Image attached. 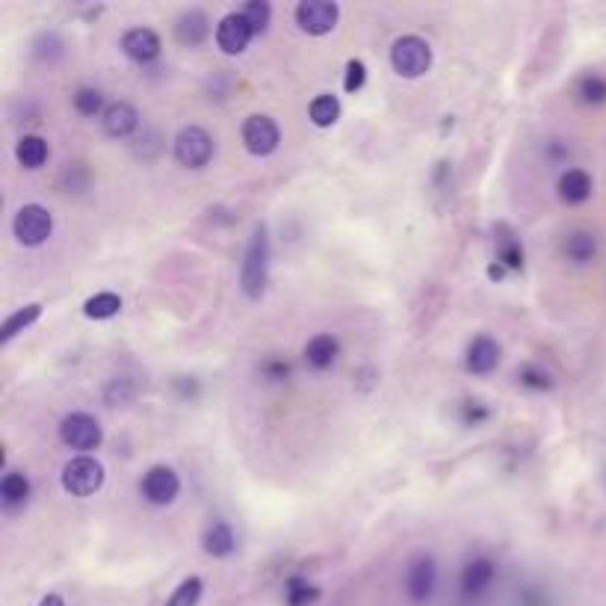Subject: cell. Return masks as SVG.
Instances as JSON below:
<instances>
[{
  "label": "cell",
  "instance_id": "cell-27",
  "mask_svg": "<svg viewBox=\"0 0 606 606\" xmlns=\"http://www.w3.org/2000/svg\"><path fill=\"white\" fill-rule=\"evenodd\" d=\"M71 104H75V110L80 113V116H86V118H95V116H104V95H101V89H95V86H80L75 95H71Z\"/></svg>",
  "mask_w": 606,
  "mask_h": 606
},
{
  "label": "cell",
  "instance_id": "cell-29",
  "mask_svg": "<svg viewBox=\"0 0 606 606\" xmlns=\"http://www.w3.org/2000/svg\"><path fill=\"white\" fill-rule=\"evenodd\" d=\"M459 418H461V423L468 426V429H477V426H485L491 420V409L485 406L482 399H465L459 406Z\"/></svg>",
  "mask_w": 606,
  "mask_h": 606
},
{
  "label": "cell",
  "instance_id": "cell-2",
  "mask_svg": "<svg viewBox=\"0 0 606 606\" xmlns=\"http://www.w3.org/2000/svg\"><path fill=\"white\" fill-rule=\"evenodd\" d=\"M390 68L397 71L399 77H423L426 71L432 68V45L420 39V35H399V39L390 45Z\"/></svg>",
  "mask_w": 606,
  "mask_h": 606
},
{
  "label": "cell",
  "instance_id": "cell-1",
  "mask_svg": "<svg viewBox=\"0 0 606 606\" xmlns=\"http://www.w3.org/2000/svg\"><path fill=\"white\" fill-rule=\"evenodd\" d=\"M269 228L264 222H258L252 228V237L246 243L243 252V267H240V290L248 302H260L269 284Z\"/></svg>",
  "mask_w": 606,
  "mask_h": 606
},
{
  "label": "cell",
  "instance_id": "cell-31",
  "mask_svg": "<svg viewBox=\"0 0 606 606\" xmlns=\"http://www.w3.org/2000/svg\"><path fill=\"white\" fill-rule=\"evenodd\" d=\"M518 382L530 388V390H550L553 388V376L544 370L541 364H527L518 370Z\"/></svg>",
  "mask_w": 606,
  "mask_h": 606
},
{
  "label": "cell",
  "instance_id": "cell-7",
  "mask_svg": "<svg viewBox=\"0 0 606 606\" xmlns=\"http://www.w3.org/2000/svg\"><path fill=\"white\" fill-rule=\"evenodd\" d=\"M243 146L248 154H255V157H269V154H276L278 146H281V127L272 116L267 113H255L248 116L243 122Z\"/></svg>",
  "mask_w": 606,
  "mask_h": 606
},
{
  "label": "cell",
  "instance_id": "cell-38",
  "mask_svg": "<svg viewBox=\"0 0 606 606\" xmlns=\"http://www.w3.org/2000/svg\"><path fill=\"white\" fill-rule=\"evenodd\" d=\"M39 606H66V603H63V598H59V595H47Z\"/></svg>",
  "mask_w": 606,
  "mask_h": 606
},
{
  "label": "cell",
  "instance_id": "cell-17",
  "mask_svg": "<svg viewBox=\"0 0 606 606\" xmlns=\"http://www.w3.org/2000/svg\"><path fill=\"white\" fill-rule=\"evenodd\" d=\"M494 577H497L494 562L489 556H477V560H470L465 565V571H461V591H465L468 598H477L494 583Z\"/></svg>",
  "mask_w": 606,
  "mask_h": 606
},
{
  "label": "cell",
  "instance_id": "cell-35",
  "mask_svg": "<svg viewBox=\"0 0 606 606\" xmlns=\"http://www.w3.org/2000/svg\"><path fill=\"white\" fill-rule=\"evenodd\" d=\"M319 598V589L317 586H311V583H293L290 586V591H288V603L290 606H311L314 601Z\"/></svg>",
  "mask_w": 606,
  "mask_h": 606
},
{
  "label": "cell",
  "instance_id": "cell-9",
  "mask_svg": "<svg viewBox=\"0 0 606 606\" xmlns=\"http://www.w3.org/2000/svg\"><path fill=\"white\" fill-rule=\"evenodd\" d=\"M340 21V6L328 4V0H302L296 6V24L308 35H326L338 27Z\"/></svg>",
  "mask_w": 606,
  "mask_h": 606
},
{
  "label": "cell",
  "instance_id": "cell-5",
  "mask_svg": "<svg viewBox=\"0 0 606 606\" xmlns=\"http://www.w3.org/2000/svg\"><path fill=\"white\" fill-rule=\"evenodd\" d=\"M12 234H15V240L27 248H35L47 243V237L54 234V217L51 210L42 207V205H24L15 210V217H12Z\"/></svg>",
  "mask_w": 606,
  "mask_h": 606
},
{
  "label": "cell",
  "instance_id": "cell-37",
  "mask_svg": "<svg viewBox=\"0 0 606 606\" xmlns=\"http://www.w3.org/2000/svg\"><path fill=\"white\" fill-rule=\"evenodd\" d=\"M489 278H491V281L506 278V267H503V264H491V267H489Z\"/></svg>",
  "mask_w": 606,
  "mask_h": 606
},
{
  "label": "cell",
  "instance_id": "cell-26",
  "mask_svg": "<svg viewBox=\"0 0 606 606\" xmlns=\"http://www.w3.org/2000/svg\"><path fill=\"white\" fill-rule=\"evenodd\" d=\"M118 311H122V299H118L116 293L104 290V293H95L89 296L86 302H83V314L89 319H113Z\"/></svg>",
  "mask_w": 606,
  "mask_h": 606
},
{
  "label": "cell",
  "instance_id": "cell-10",
  "mask_svg": "<svg viewBox=\"0 0 606 606\" xmlns=\"http://www.w3.org/2000/svg\"><path fill=\"white\" fill-rule=\"evenodd\" d=\"M252 27L246 24L240 12H228L219 24H217V47L228 56H240L248 42H252Z\"/></svg>",
  "mask_w": 606,
  "mask_h": 606
},
{
  "label": "cell",
  "instance_id": "cell-18",
  "mask_svg": "<svg viewBox=\"0 0 606 606\" xmlns=\"http://www.w3.org/2000/svg\"><path fill=\"white\" fill-rule=\"evenodd\" d=\"M201 548H205V553L213 556V560H225V556H231L237 550L234 527L228 524V520H213V524L205 530V536H201Z\"/></svg>",
  "mask_w": 606,
  "mask_h": 606
},
{
  "label": "cell",
  "instance_id": "cell-12",
  "mask_svg": "<svg viewBox=\"0 0 606 606\" xmlns=\"http://www.w3.org/2000/svg\"><path fill=\"white\" fill-rule=\"evenodd\" d=\"M160 51H163V42L151 27H134L122 35V54L139 66L154 63V59L160 56Z\"/></svg>",
  "mask_w": 606,
  "mask_h": 606
},
{
  "label": "cell",
  "instance_id": "cell-6",
  "mask_svg": "<svg viewBox=\"0 0 606 606\" xmlns=\"http://www.w3.org/2000/svg\"><path fill=\"white\" fill-rule=\"evenodd\" d=\"M213 136L207 134L205 127L198 125H187L177 130L175 136V160L187 166V169H205V166L213 160Z\"/></svg>",
  "mask_w": 606,
  "mask_h": 606
},
{
  "label": "cell",
  "instance_id": "cell-28",
  "mask_svg": "<svg viewBox=\"0 0 606 606\" xmlns=\"http://www.w3.org/2000/svg\"><path fill=\"white\" fill-rule=\"evenodd\" d=\"M497 264H503L506 269H524V246L515 234L497 237Z\"/></svg>",
  "mask_w": 606,
  "mask_h": 606
},
{
  "label": "cell",
  "instance_id": "cell-23",
  "mask_svg": "<svg viewBox=\"0 0 606 606\" xmlns=\"http://www.w3.org/2000/svg\"><path fill=\"white\" fill-rule=\"evenodd\" d=\"M39 317H42V305H39V302H30V305L18 308L15 314H9V317H6L4 328H0V343L15 340V338L21 335V331H27Z\"/></svg>",
  "mask_w": 606,
  "mask_h": 606
},
{
  "label": "cell",
  "instance_id": "cell-36",
  "mask_svg": "<svg viewBox=\"0 0 606 606\" xmlns=\"http://www.w3.org/2000/svg\"><path fill=\"white\" fill-rule=\"evenodd\" d=\"M264 373L269 376V379H284L290 373V367L288 364H281L278 359H269L267 364H264Z\"/></svg>",
  "mask_w": 606,
  "mask_h": 606
},
{
  "label": "cell",
  "instance_id": "cell-14",
  "mask_svg": "<svg viewBox=\"0 0 606 606\" xmlns=\"http://www.w3.org/2000/svg\"><path fill=\"white\" fill-rule=\"evenodd\" d=\"M101 127H104L106 136L127 139V136L139 127V110H136L134 104H127V101H116V104H110V106L104 110Z\"/></svg>",
  "mask_w": 606,
  "mask_h": 606
},
{
  "label": "cell",
  "instance_id": "cell-21",
  "mask_svg": "<svg viewBox=\"0 0 606 606\" xmlns=\"http://www.w3.org/2000/svg\"><path fill=\"white\" fill-rule=\"evenodd\" d=\"M47 157H51V148H47V142H45L42 136L24 134V136L18 139V146H15V160H18L21 169H30V172L42 169V166L47 163Z\"/></svg>",
  "mask_w": 606,
  "mask_h": 606
},
{
  "label": "cell",
  "instance_id": "cell-32",
  "mask_svg": "<svg viewBox=\"0 0 606 606\" xmlns=\"http://www.w3.org/2000/svg\"><path fill=\"white\" fill-rule=\"evenodd\" d=\"M201 591H205V583H201L198 577H187L184 583L172 591V598L166 606H196L198 598H201Z\"/></svg>",
  "mask_w": 606,
  "mask_h": 606
},
{
  "label": "cell",
  "instance_id": "cell-4",
  "mask_svg": "<svg viewBox=\"0 0 606 606\" xmlns=\"http://www.w3.org/2000/svg\"><path fill=\"white\" fill-rule=\"evenodd\" d=\"M59 441L68 449H77L80 456H89L92 449H98L104 441L101 423L86 411H71L59 420Z\"/></svg>",
  "mask_w": 606,
  "mask_h": 606
},
{
  "label": "cell",
  "instance_id": "cell-24",
  "mask_svg": "<svg viewBox=\"0 0 606 606\" xmlns=\"http://www.w3.org/2000/svg\"><path fill=\"white\" fill-rule=\"evenodd\" d=\"M574 98L580 104H603L606 101V77L598 75V71H586V75H580L577 83H574Z\"/></svg>",
  "mask_w": 606,
  "mask_h": 606
},
{
  "label": "cell",
  "instance_id": "cell-33",
  "mask_svg": "<svg viewBox=\"0 0 606 606\" xmlns=\"http://www.w3.org/2000/svg\"><path fill=\"white\" fill-rule=\"evenodd\" d=\"M367 83V66L361 59H349L347 63V71H343V92L347 95H359Z\"/></svg>",
  "mask_w": 606,
  "mask_h": 606
},
{
  "label": "cell",
  "instance_id": "cell-11",
  "mask_svg": "<svg viewBox=\"0 0 606 606\" xmlns=\"http://www.w3.org/2000/svg\"><path fill=\"white\" fill-rule=\"evenodd\" d=\"M500 359H503L500 343H497L494 338H489V335H480V338H473L468 343L465 367H468V373H473V376H489L500 367Z\"/></svg>",
  "mask_w": 606,
  "mask_h": 606
},
{
  "label": "cell",
  "instance_id": "cell-13",
  "mask_svg": "<svg viewBox=\"0 0 606 606\" xmlns=\"http://www.w3.org/2000/svg\"><path fill=\"white\" fill-rule=\"evenodd\" d=\"M435 586H438V565H435L432 556L420 553L418 560H414V562L409 565V571H406V589H409V598H411V601H418V603L429 601V598H432V591H435Z\"/></svg>",
  "mask_w": 606,
  "mask_h": 606
},
{
  "label": "cell",
  "instance_id": "cell-16",
  "mask_svg": "<svg viewBox=\"0 0 606 606\" xmlns=\"http://www.w3.org/2000/svg\"><path fill=\"white\" fill-rule=\"evenodd\" d=\"M591 175L586 169H565L556 181V193L565 201V205H583V201L591 198Z\"/></svg>",
  "mask_w": 606,
  "mask_h": 606
},
{
  "label": "cell",
  "instance_id": "cell-8",
  "mask_svg": "<svg viewBox=\"0 0 606 606\" xmlns=\"http://www.w3.org/2000/svg\"><path fill=\"white\" fill-rule=\"evenodd\" d=\"M139 494L146 497L151 506H169L181 494V477L169 465H154L146 470V477L139 480Z\"/></svg>",
  "mask_w": 606,
  "mask_h": 606
},
{
  "label": "cell",
  "instance_id": "cell-3",
  "mask_svg": "<svg viewBox=\"0 0 606 606\" xmlns=\"http://www.w3.org/2000/svg\"><path fill=\"white\" fill-rule=\"evenodd\" d=\"M104 477V465L95 456H75L63 465L59 482H63V491L71 497H92L95 491H101Z\"/></svg>",
  "mask_w": 606,
  "mask_h": 606
},
{
  "label": "cell",
  "instance_id": "cell-19",
  "mask_svg": "<svg viewBox=\"0 0 606 606\" xmlns=\"http://www.w3.org/2000/svg\"><path fill=\"white\" fill-rule=\"evenodd\" d=\"M338 355H340V343L335 335H314L305 343V361L311 370H328V367L338 361Z\"/></svg>",
  "mask_w": 606,
  "mask_h": 606
},
{
  "label": "cell",
  "instance_id": "cell-34",
  "mask_svg": "<svg viewBox=\"0 0 606 606\" xmlns=\"http://www.w3.org/2000/svg\"><path fill=\"white\" fill-rule=\"evenodd\" d=\"M106 406H127L130 399H134V385L127 382V379H113L110 385H106Z\"/></svg>",
  "mask_w": 606,
  "mask_h": 606
},
{
  "label": "cell",
  "instance_id": "cell-15",
  "mask_svg": "<svg viewBox=\"0 0 606 606\" xmlns=\"http://www.w3.org/2000/svg\"><path fill=\"white\" fill-rule=\"evenodd\" d=\"M175 39L184 47H198L210 39V18L201 9H184L175 21Z\"/></svg>",
  "mask_w": 606,
  "mask_h": 606
},
{
  "label": "cell",
  "instance_id": "cell-30",
  "mask_svg": "<svg viewBox=\"0 0 606 606\" xmlns=\"http://www.w3.org/2000/svg\"><path fill=\"white\" fill-rule=\"evenodd\" d=\"M240 15L246 18L248 27H252V33H264L272 21V6L264 4V0H252V4H246L240 9Z\"/></svg>",
  "mask_w": 606,
  "mask_h": 606
},
{
  "label": "cell",
  "instance_id": "cell-20",
  "mask_svg": "<svg viewBox=\"0 0 606 606\" xmlns=\"http://www.w3.org/2000/svg\"><path fill=\"white\" fill-rule=\"evenodd\" d=\"M30 491H33L30 477L27 473H21V470H9L6 477L0 480V500H4L6 512H15V509L27 506Z\"/></svg>",
  "mask_w": 606,
  "mask_h": 606
},
{
  "label": "cell",
  "instance_id": "cell-25",
  "mask_svg": "<svg viewBox=\"0 0 606 606\" xmlns=\"http://www.w3.org/2000/svg\"><path fill=\"white\" fill-rule=\"evenodd\" d=\"M308 118H311L317 127L338 125V118H340V101H338V95H317V98L311 101V106H308Z\"/></svg>",
  "mask_w": 606,
  "mask_h": 606
},
{
  "label": "cell",
  "instance_id": "cell-22",
  "mask_svg": "<svg viewBox=\"0 0 606 606\" xmlns=\"http://www.w3.org/2000/svg\"><path fill=\"white\" fill-rule=\"evenodd\" d=\"M562 252H565V258L571 260V264H589V260H595V255H598V240H595V234L591 231H571L565 237V243H562Z\"/></svg>",
  "mask_w": 606,
  "mask_h": 606
}]
</instances>
